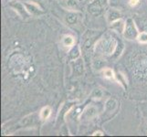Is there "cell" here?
<instances>
[{"instance_id": "cell-12", "label": "cell", "mask_w": 147, "mask_h": 137, "mask_svg": "<svg viewBox=\"0 0 147 137\" xmlns=\"http://www.w3.org/2000/svg\"><path fill=\"white\" fill-rule=\"evenodd\" d=\"M80 55H82V49H80V46L75 45L72 48H70L69 51L68 53V57L70 61H73V60L80 58Z\"/></svg>"}, {"instance_id": "cell-22", "label": "cell", "mask_w": 147, "mask_h": 137, "mask_svg": "<svg viewBox=\"0 0 147 137\" xmlns=\"http://www.w3.org/2000/svg\"><path fill=\"white\" fill-rule=\"evenodd\" d=\"M92 97L94 99H100L102 97V91H101L100 89L93 90V91L92 92Z\"/></svg>"}, {"instance_id": "cell-3", "label": "cell", "mask_w": 147, "mask_h": 137, "mask_svg": "<svg viewBox=\"0 0 147 137\" xmlns=\"http://www.w3.org/2000/svg\"><path fill=\"white\" fill-rule=\"evenodd\" d=\"M9 7L12 9H14L20 17H21L23 19H27L30 16V14L28 13V11L27 10L26 7H25V4L19 1H12L9 3Z\"/></svg>"}, {"instance_id": "cell-21", "label": "cell", "mask_w": 147, "mask_h": 137, "mask_svg": "<svg viewBox=\"0 0 147 137\" xmlns=\"http://www.w3.org/2000/svg\"><path fill=\"white\" fill-rule=\"evenodd\" d=\"M137 40L141 44H147V32L141 31L137 37Z\"/></svg>"}, {"instance_id": "cell-9", "label": "cell", "mask_w": 147, "mask_h": 137, "mask_svg": "<svg viewBox=\"0 0 147 137\" xmlns=\"http://www.w3.org/2000/svg\"><path fill=\"white\" fill-rule=\"evenodd\" d=\"M87 10L90 15H92V16H100L101 12H102L103 7L92 0V2L89 3V5H88Z\"/></svg>"}, {"instance_id": "cell-19", "label": "cell", "mask_w": 147, "mask_h": 137, "mask_svg": "<svg viewBox=\"0 0 147 137\" xmlns=\"http://www.w3.org/2000/svg\"><path fill=\"white\" fill-rule=\"evenodd\" d=\"M105 63H106L105 59L103 60V59H101V58H95L92 61V68L97 70L104 69Z\"/></svg>"}, {"instance_id": "cell-14", "label": "cell", "mask_w": 147, "mask_h": 137, "mask_svg": "<svg viewBox=\"0 0 147 137\" xmlns=\"http://www.w3.org/2000/svg\"><path fill=\"white\" fill-rule=\"evenodd\" d=\"M62 6L69 10H76L79 11L80 3L78 0H61Z\"/></svg>"}, {"instance_id": "cell-8", "label": "cell", "mask_w": 147, "mask_h": 137, "mask_svg": "<svg viewBox=\"0 0 147 137\" xmlns=\"http://www.w3.org/2000/svg\"><path fill=\"white\" fill-rule=\"evenodd\" d=\"M121 18V14L119 10L115 9V8H111L109 9L107 13H106V20L109 24L113 23L116 20H118Z\"/></svg>"}, {"instance_id": "cell-2", "label": "cell", "mask_w": 147, "mask_h": 137, "mask_svg": "<svg viewBox=\"0 0 147 137\" xmlns=\"http://www.w3.org/2000/svg\"><path fill=\"white\" fill-rule=\"evenodd\" d=\"M139 29L135 24L134 19L133 18H128L125 21V27L123 30V37L124 38L128 40H134L137 39V37L139 35Z\"/></svg>"}, {"instance_id": "cell-6", "label": "cell", "mask_w": 147, "mask_h": 137, "mask_svg": "<svg viewBox=\"0 0 147 137\" xmlns=\"http://www.w3.org/2000/svg\"><path fill=\"white\" fill-rule=\"evenodd\" d=\"M71 69L72 74L76 77H80L84 73V62L83 59L79 58L78 59H75L71 62Z\"/></svg>"}, {"instance_id": "cell-1", "label": "cell", "mask_w": 147, "mask_h": 137, "mask_svg": "<svg viewBox=\"0 0 147 137\" xmlns=\"http://www.w3.org/2000/svg\"><path fill=\"white\" fill-rule=\"evenodd\" d=\"M118 45V40L113 36H103L94 45L95 53L100 56H111Z\"/></svg>"}, {"instance_id": "cell-18", "label": "cell", "mask_w": 147, "mask_h": 137, "mask_svg": "<svg viewBox=\"0 0 147 137\" xmlns=\"http://www.w3.org/2000/svg\"><path fill=\"white\" fill-rule=\"evenodd\" d=\"M51 108L49 106H45L39 111V119H41L42 121L48 120L50 117V115H51Z\"/></svg>"}, {"instance_id": "cell-25", "label": "cell", "mask_w": 147, "mask_h": 137, "mask_svg": "<svg viewBox=\"0 0 147 137\" xmlns=\"http://www.w3.org/2000/svg\"><path fill=\"white\" fill-rule=\"evenodd\" d=\"M139 3H140V0H129V2H128L129 6L131 7L137 6Z\"/></svg>"}, {"instance_id": "cell-20", "label": "cell", "mask_w": 147, "mask_h": 137, "mask_svg": "<svg viewBox=\"0 0 147 137\" xmlns=\"http://www.w3.org/2000/svg\"><path fill=\"white\" fill-rule=\"evenodd\" d=\"M102 74L106 79H114L115 78V74L113 72V70L111 68H104L102 69Z\"/></svg>"}, {"instance_id": "cell-26", "label": "cell", "mask_w": 147, "mask_h": 137, "mask_svg": "<svg viewBox=\"0 0 147 137\" xmlns=\"http://www.w3.org/2000/svg\"><path fill=\"white\" fill-rule=\"evenodd\" d=\"M96 135H100V136H103V133L101 131H96L94 132V133L92 134V136H96Z\"/></svg>"}, {"instance_id": "cell-16", "label": "cell", "mask_w": 147, "mask_h": 137, "mask_svg": "<svg viewBox=\"0 0 147 137\" xmlns=\"http://www.w3.org/2000/svg\"><path fill=\"white\" fill-rule=\"evenodd\" d=\"M134 21L139 30L147 32V18H134Z\"/></svg>"}, {"instance_id": "cell-23", "label": "cell", "mask_w": 147, "mask_h": 137, "mask_svg": "<svg viewBox=\"0 0 147 137\" xmlns=\"http://www.w3.org/2000/svg\"><path fill=\"white\" fill-rule=\"evenodd\" d=\"M141 111L143 115L145 118H147V103H143L141 105Z\"/></svg>"}, {"instance_id": "cell-24", "label": "cell", "mask_w": 147, "mask_h": 137, "mask_svg": "<svg viewBox=\"0 0 147 137\" xmlns=\"http://www.w3.org/2000/svg\"><path fill=\"white\" fill-rule=\"evenodd\" d=\"M92 1L96 2L97 4H99L100 6H101L102 7H104L106 5H107V3L109 2V0H92Z\"/></svg>"}, {"instance_id": "cell-4", "label": "cell", "mask_w": 147, "mask_h": 137, "mask_svg": "<svg viewBox=\"0 0 147 137\" xmlns=\"http://www.w3.org/2000/svg\"><path fill=\"white\" fill-rule=\"evenodd\" d=\"M25 7H26L28 13L30 14V16L32 17H38L40 15L44 14L43 9L38 6V4L36 3L35 1H27L24 2Z\"/></svg>"}, {"instance_id": "cell-11", "label": "cell", "mask_w": 147, "mask_h": 137, "mask_svg": "<svg viewBox=\"0 0 147 137\" xmlns=\"http://www.w3.org/2000/svg\"><path fill=\"white\" fill-rule=\"evenodd\" d=\"M37 114L36 113H31V114H28L27 116H25L24 118L21 119L20 121V124L22 126H25V127H28V126H31L34 125L36 124L37 121Z\"/></svg>"}, {"instance_id": "cell-15", "label": "cell", "mask_w": 147, "mask_h": 137, "mask_svg": "<svg viewBox=\"0 0 147 137\" xmlns=\"http://www.w3.org/2000/svg\"><path fill=\"white\" fill-rule=\"evenodd\" d=\"M61 43L65 48H72L75 46L76 39L72 35H65L61 39Z\"/></svg>"}, {"instance_id": "cell-13", "label": "cell", "mask_w": 147, "mask_h": 137, "mask_svg": "<svg viewBox=\"0 0 147 137\" xmlns=\"http://www.w3.org/2000/svg\"><path fill=\"white\" fill-rule=\"evenodd\" d=\"M124 27H125V21H123L121 18L116 20V21H114L113 23H111V26H110L111 30H114V31L121 33V34L123 33Z\"/></svg>"}, {"instance_id": "cell-5", "label": "cell", "mask_w": 147, "mask_h": 137, "mask_svg": "<svg viewBox=\"0 0 147 137\" xmlns=\"http://www.w3.org/2000/svg\"><path fill=\"white\" fill-rule=\"evenodd\" d=\"M82 14L80 11H76V10H69L65 15V21L69 26H74V25L78 24L80 18H82Z\"/></svg>"}, {"instance_id": "cell-10", "label": "cell", "mask_w": 147, "mask_h": 137, "mask_svg": "<svg viewBox=\"0 0 147 137\" xmlns=\"http://www.w3.org/2000/svg\"><path fill=\"white\" fill-rule=\"evenodd\" d=\"M98 114V109L93 105H89L85 108L83 113H82V117L86 119H92L94 118Z\"/></svg>"}, {"instance_id": "cell-17", "label": "cell", "mask_w": 147, "mask_h": 137, "mask_svg": "<svg viewBox=\"0 0 147 137\" xmlns=\"http://www.w3.org/2000/svg\"><path fill=\"white\" fill-rule=\"evenodd\" d=\"M117 105H118L117 101L113 98H109L107 101H106L104 108H105L106 111H110V113H111V111H115V109L117 108Z\"/></svg>"}, {"instance_id": "cell-7", "label": "cell", "mask_w": 147, "mask_h": 137, "mask_svg": "<svg viewBox=\"0 0 147 137\" xmlns=\"http://www.w3.org/2000/svg\"><path fill=\"white\" fill-rule=\"evenodd\" d=\"M96 41V34L92 31H89L85 35V38L82 44V49L83 50H89L92 46L95 45Z\"/></svg>"}]
</instances>
